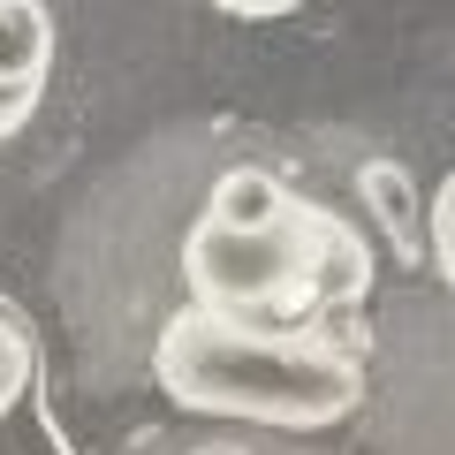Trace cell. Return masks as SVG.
<instances>
[{
    "mask_svg": "<svg viewBox=\"0 0 455 455\" xmlns=\"http://www.w3.org/2000/svg\"><path fill=\"white\" fill-rule=\"evenodd\" d=\"M23 387H31V341L16 319H0V418L23 403Z\"/></svg>",
    "mask_w": 455,
    "mask_h": 455,
    "instance_id": "6",
    "label": "cell"
},
{
    "mask_svg": "<svg viewBox=\"0 0 455 455\" xmlns=\"http://www.w3.org/2000/svg\"><path fill=\"white\" fill-rule=\"evenodd\" d=\"M182 289L197 311H220V319L311 326L319 311H341L372 289V259L334 212L289 197L259 228L197 212L182 235Z\"/></svg>",
    "mask_w": 455,
    "mask_h": 455,
    "instance_id": "2",
    "label": "cell"
},
{
    "mask_svg": "<svg viewBox=\"0 0 455 455\" xmlns=\"http://www.w3.org/2000/svg\"><path fill=\"white\" fill-rule=\"evenodd\" d=\"M364 197H372L379 228L395 235V251L403 259H425V228H418V190H410V175L395 160H364Z\"/></svg>",
    "mask_w": 455,
    "mask_h": 455,
    "instance_id": "4",
    "label": "cell"
},
{
    "mask_svg": "<svg viewBox=\"0 0 455 455\" xmlns=\"http://www.w3.org/2000/svg\"><path fill=\"white\" fill-rule=\"evenodd\" d=\"M53 68V16L46 0H0V92H46Z\"/></svg>",
    "mask_w": 455,
    "mask_h": 455,
    "instance_id": "3",
    "label": "cell"
},
{
    "mask_svg": "<svg viewBox=\"0 0 455 455\" xmlns=\"http://www.w3.org/2000/svg\"><path fill=\"white\" fill-rule=\"evenodd\" d=\"M152 379L175 410L319 433L364 403V364L319 326H259L182 304L152 341Z\"/></svg>",
    "mask_w": 455,
    "mask_h": 455,
    "instance_id": "1",
    "label": "cell"
},
{
    "mask_svg": "<svg viewBox=\"0 0 455 455\" xmlns=\"http://www.w3.org/2000/svg\"><path fill=\"white\" fill-rule=\"evenodd\" d=\"M425 251H433V274L455 289V167L440 175L433 205H425Z\"/></svg>",
    "mask_w": 455,
    "mask_h": 455,
    "instance_id": "5",
    "label": "cell"
},
{
    "mask_svg": "<svg viewBox=\"0 0 455 455\" xmlns=\"http://www.w3.org/2000/svg\"><path fill=\"white\" fill-rule=\"evenodd\" d=\"M220 16H243V23H274V16H296L304 0H212Z\"/></svg>",
    "mask_w": 455,
    "mask_h": 455,
    "instance_id": "7",
    "label": "cell"
},
{
    "mask_svg": "<svg viewBox=\"0 0 455 455\" xmlns=\"http://www.w3.org/2000/svg\"><path fill=\"white\" fill-rule=\"evenodd\" d=\"M31 114H38V99H31V92H0V137H16Z\"/></svg>",
    "mask_w": 455,
    "mask_h": 455,
    "instance_id": "8",
    "label": "cell"
}]
</instances>
